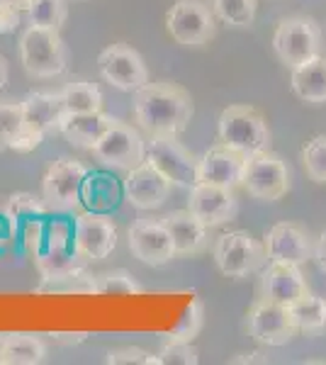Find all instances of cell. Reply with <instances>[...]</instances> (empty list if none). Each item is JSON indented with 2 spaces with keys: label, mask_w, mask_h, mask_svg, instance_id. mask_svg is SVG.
Returning <instances> with one entry per match:
<instances>
[{
  "label": "cell",
  "mask_w": 326,
  "mask_h": 365,
  "mask_svg": "<svg viewBox=\"0 0 326 365\" xmlns=\"http://www.w3.org/2000/svg\"><path fill=\"white\" fill-rule=\"evenodd\" d=\"M132 113L139 129L149 137H178L193 120V98L183 86L170 81L144 83L134 91Z\"/></svg>",
  "instance_id": "6da1fadb"
},
{
  "label": "cell",
  "mask_w": 326,
  "mask_h": 365,
  "mask_svg": "<svg viewBox=\"0 0 326 365\" xmlns=\"http://www.w3.org/2000/svg\"><path fill=\"white\" fill-rule=\"evenodd\" d=\"M63 115H66V105H63V96L58 93H46V91H34L27 93L22 98V125L20 137L15 139L13 151L17 154H29L44 141L49 134L58 132Z\"/></svg>",
  "instance_id": "7a4b0ae2"
},
{
  "label": "cell",
  "mask_w": 326,
  "mask_h": 365,
  "mask_svg": "<svg viewBox=\"0 0 326 365\" xmlns=\"http://www.w3.org/2000/svg\"><path fill=\"white\" fill-rule=\"evenodd\" d=\"M217 137L222 144L251 156L270 149V129L265 117L251 105H229L217 122Z\"/></svg>",
  "instance_id": "3957f363"
},
{
  "label": "cell",
  "mask_w": 326,
  "mask_h": 365,
  "mask_svg": "<svg viewBox=\"0 0 326 365\" xmlns=\"http://www.w3.org/2000/svg\"><path fill=\"white\" fill-rule=\"evenodd\" d=\"M91 173L76 158H58L41 178V200L51 212H73L86 202Z\"/></svg>",
  "instance_id": "277c9868"
},
{
  "label": "cell",
  "mask_w": 326,
  "mask_h": 365,
  "mask_svg": "<svg viewBox=\"0 0 326 365\" xmlns=\"http://www.w3.org/2000/svg\"><path fill=\"white\" fill-rule=\"evenodd\" d=\"M20 61L34 78H54L68 66V49L58 29L29 25L20 37Z\"/></svg>",
  "instance_id": "5b68a950"
},
{
  "label": "cell",
  "mask_w": 326,
  "mask_h": 365,
  "mask_svg": "<svg viewBox=\"0 0 326 365\" xmlns=\"http://www.w3.org/2000/svg\"><path fill=\"white\" fill-rule=\"evenodd\" d=\"M272 51L290 68L312 61L322 54V29L312 17H285L272 34Z\"/></svg>",
  "instance_id": "8992f818"
},
{
  "label": "cell",
  "mask_w": 326,
  "mask_h": 365,
  "mask_svg": "<svg viewBox=\"0 0 326 365\" xmlns=\"http://www.w3.org/2000/svg\"><path fill=\"white\" fill-rule=\"evenodd\" d=\"M241 185L251 197L263 200V202H277L290 190V168L285 158L272 154L270 149L246 156Z\"/></svg>",
  "instance_id": "52a82bcc"
},
{
  "label": "cell",
  "mask_w": 326,
  "mask_h": 365,
  "mask_svg": "<svg viewBox=\"0 0 326 365\" xmlns=\"http://www.w3.org/2000/svg\"><path fill=\"white\" fill-rule=\"evenodd\" d=\"M165 29L183 46H205L217 32V15L205 0H175L165 13Z\"/></svg>",
  "instance_id": "ba28073f"
},
{
  "label": "cell",
  "mask_w": 326,
  "mask_h": 365,
  "mask_svg": "<svg viewBox=\"0 0 326 365\" xmlns=\"http://www.w3.org/2000/svg\"><path fill=\"white\" fill-rule=\"evenodd\" d=\"M212 256H215L217 268L227 278H248V275L258 273L263 263L268 261L265 246L241 229L217 237Z\"/></svg>",
  "instance_id": "9c48e42d"
},
{
  "label": "cell",
  "mask_w": 326,
  "mask_h": 365,
  "mask_svg": "<svg viewBox=\"0 0 326 365\" xmlns=\"http://www.w3.org/2000/svg\"><path fill=\"white\" fill-rule=\"evenodd\" d=\"M93 156L100 163L117 170H132L146 158V141L139 129L122 120H112L105 134L93 146Z\"/></svg>",
  "instance_id": "30bf717a"
},
{
  "label": "cell",
  "mask_w": 326,
  "mask_h": 365,
  "mask_svg": "<svg viewBox=\"0 0 326 365\" xmlns=\"http://www.w3.org/2000/svg\"><path fill=\"white\" fill-rule=\"evenodd\" d=\"M146 161L170 180V185L190 187L198 182V158L175 137H149Z\"/></svg>",
  "instance_id": "8fae6325"
},
{
  "label": "cell",
  "mask_w": 326,
  "mask_h": 365,
  "mask_svg": "<svg viewBox=\"0 0 326 365\" xmlns=\"http://www.w3.org/2000/svg\"><path fill=\"white\" fill-rule=\"evenodd\" d=\"M98 68L105 81L124 93L139 91L144 83H149V68H146L144 58L129 44H112L108 49L100 51Z\"/></svg>",
  "instance_id": "7c38bea8"
},
{
  "label": "cell",
  "mask_w": 326,
  "mask_h": 365,
  "mask_svg": "<svg viewBox=\"0 0 326 365\" xmlns=\"http://www.w3.org/2000/svg\"><path fill=\"white\" fill-rule=\"evenodd\" d=\"M117 246V227L108 215L86 210L73 220V249L86 261H103Z\"/></svg>",
  "instance_id": "4fadbf2b"
},
{
  "label": "cell",
  "mask_w": 326,
  "mask_h": 365,
  "mask_svg": "<svg viewBox=\"0 0 326 365\" xmlns=\"http://www.w3.org/2000/svg\"><path fill=\"white\" fill-rule=\"evenodd\" d=\"M129 251L134 253V258H139L141 263L151 268L165 266L175 258V246L170 239V232L165 229L161 217L156 220H136L129 227L127 234Z\"/></svg>",
  "instance_id": "5bb4252c"
},
{
  "label": "cell",
  "mask_w": 326,
  "mask_h": 365,
  "mask_svg": "<svg viewBox=\"0 0 326 365\" xmlns=\"http://www.w3.org/2000/svg\"><path fill=\"white\" fill-rule=\"evenodd\" d=\"M248 334L263 346H285L297 334L285 304L260 297L248 312Z\"/></svg>",
  "instance_id": "9a60e30c"
},
{
  "label": "cell",
  "mask_w": 326,
  "mask_h": 365,
  "mask_svg": "<svg viewBox=\"0 0 326 365\" xmlns=\"http://www.w3.org/2000/svg\"><path fill=\"white\" fill-rule=\"evenodd\" d=\"M265 256L270 261L292 263V266H302L314 256V241L305 227L297 222H277L265 234Z\"/></svg>",
  "instance_id": "2e32d148"
},
{
  "label": "cell",
  "mask_w": 326,
  "mask_h": 365,
  "mask_svg": "<svg viewBox=\"0 0 326 365\" xmlns=\"http://www.w3.org/2000/svg\"><path fill=\"white\" fill-rule=\"evenodd\" d=\"M234 187L212 185V182H195L188 197V210L207 227L227 225L239 212V202L234 197Z\"/></svg>",
  "instance_id": "e0dca14e"
},
{
  "label": "cell",
  "mask_w": 326,
  "mask_h": 365,
  "mask_svg": "<svg viewBox=\"0 0 326 365\" xmlns=\"http://www.w3.org/2000/svg\"><path fill=\"white\" fill-rule=\"evenodd\" d=\"M170 180L158 173L149 161H141L139 166L127 170L124 178V197L136 210H156L168 200Z\"/></svg>",
  "instance_id": "ac0fdd59"
},
{
  "label": "cell",
  "mask_w": 326,
  "mask_h": 365,
  "mask_svg": "<svg viewBox=\"0 0 326 365\" xmlns=\"http://www.w3.org/2000/svg\"><path fill=\"white\" fill-rule=\"evenodd\" d=\"M246 156L236 149L222 144L207 149L198 158V182H212V185L236 187L241 185V170H244Z\"/></svg>",
  "instance_id": "d6986e66"
},
{
  "label": "cell",
  "mask_w": 326,
  "mask_h": 365,
  "mask_svg": "<svg viewBox=\"0 0 326 365\" xmlns=\"http://www.w3.org/2000/svg\"><path fill=\"white\" fill-rule=\"evenodd\" d=\"M260 292L270 302L290 307L295 299H300L302 295L310 292V285H307L300 266L270 261V266L263 270V278H260Z\"/></svg>",
  "instance_id": "ffe728a7"
},
{
  "label": "cell",
  "mask_w": 326,
  "mask_h": 365,
  "mask_svg": "<svg viewBox=\"0 0 326 365\" xmlns=\"http://www.w3.org/2000/svg\"><path fill=\"white\" fill-rule=\"evenodd\" d=\"M165 229L170 232L175 246V256H198L207 249V227L203 220L193 215L190 210H175L161 217Z\"/></svg>",
  "instance_id": "44dd1931"
},
{
  "label": "cell",
  "mask_w": 326,
  "mask_h": 365,
  "mask_svg": "<svg viewBox=\"0 0 326 365\" xmlns=\"http://www.w3.org/2000/svg\"><path fill=\"white\" fill-rule=\"evenodd\" d=\"M112 120L115 117L105 115L103 110H98V113H66L58 125V132L63 134L68 144L91 151L96 141L105 134V129L112 125Z\"/></svg>",
  "instance_id": "7402d4cb"
},
{
  "label": "cell",
  "mask_w": 326,
  "mask_h": 365,
  "mask_svg": "<svg viewBox=\"0 0 326 365\" xmlns=\"http://www.w3.org/2000/svg\"><path fill=\"white\" fill-rule=\"evenodd\" d=\"M290 88L302 103H326V58L319 54L312 61L295 66L292 76H290Z\"/></svg>",
  "instance_id": "603a6c76"
},
{
  "label": "cell",
  "mask_w": 326,
  "mask_h": 365,
  "mask_svg": "<svg viewBox=\"0 0 326 365\" xmlns=\"http://www.w3.org/2000/svg\"><path fill=\"white\" fill-rule=\"evenodd\" d=\"M46 361V346L32 334H5L0 365H39Z\"/></svg>",
  "instance_id": "cb8c5ba5"
},
{
  "label": "cell",
  "mask_w": 326,
  "mask_h": 365,
  "mask_svg": "<svg viewBox=\"0 0 326 365\" xmlns=\"http://www.w3.org/2000/svg\"><path fill=\"white\" fill-rule=\"evenodd\" d=\"M287 309L297 331L322 334L326 329V299L324 297L307 292V295H302L300 299H295Z\"/></svg>",
  "instance_id": "d4e9b609"
},
{
  "label": "cell",
  "mask_w": 326,
  "mask_h": 365,
  "mask_svg": "<svg viewBox=\"0 0 326 365\" xmlns=\"http://www.w3.org/2000/svg\"><path fill=\"white\" fill-rule=\"evenodd\" d=\"M61 96L66 113H98V110H103V93L91 81H68Z\"/></svg>",
  "instance_id": "484cf974"
},
{
  "label": "cell",
  "mask_w": 326,
  "mask_h": 365,
  "mask_svg": "<svg viewBox=\"0 0 326 365\" xmlns=\"http://www.w3.org/2000/svg\"><path fill=\"white\" fill-rule=\"evenodd\" d=\"M210 5L224 25L248 27L256 20L258 0H210Z\"/></svg>",
  "instance_id": "4316f807"
},
{
  "label": "cell",
  "mask_w": 326,
  "mask_h": 365,
  "mask_svg": "<svg viewBox=\"0 0 326 365\" xmlns=\"http://www.w3.org/2000/svg\"><path fill=\"white\" fill-rule=\"evenodd\" d=\"M29 25L46 27V29H61L68 17L66 0H34L32 8L27 10Z\"/></svg>",
  "instance_id": "83f0119b"
},
{
  "label": "cell",
  "mask_w": 326,
  "mask_h": 365,
  "mask_svg": "<svg viewBox=\"0 0 326 365\" xmlns=\"http://www.w3.org/2000/svg\"><path fill=\"white\" fill-rule=\"evenodd\" d=\"M25 117H22V100H0V151L13 149L20 137Z\"/></svg>",
  "instance_id": "f1b7e54d"
},
{
  "label": "cell",
  "mask_w": 326,
  "mask_h": 365,
  "mask_svg": "<svg viewBox=\"0 0 326 365\" xmlns=\"http://www.w3.org/2000/svg\"><path fill=\"white\" fill-rule=\"evenodd\" d=\"M144 287L136 282L129 270L117 268L103 275H96V295H136Z\"/></svg>",
  "instance_id": "f546056e"
},
{
  "label": "cell",
  "mask_w": 326,
  "mask_h": 365,
  "mask_svg": "<svg viewBox=\"0 0 326 365\" xmlns=\"http://www.w3.org/2000/svg\"><path fill=\"white\" fill-rule=\"evenodd\" d=\"M302 166L310 180L326 185V134H319L312 141H307L302 149Z\"/></svg>",
  "instance_id": "4dcf8cb0"
},
{
  "label": "cell",
  "mask_w": 326,
  "mask_h": 365,
  "mask_svg": "<svg viewBox=\"0 0 326 365\" xmlns=\"http://www.w3.org/2000/svg\"><path fill=\"white\" fill-rule=\"evenodd\" d=\"M37 292H86V295H96V275L86 273V268H83L78 273L44 280L37 287Z\"/></svg>",
  "instance_id": "1f68e13d"
},
{
  "label": "cell",
  "mask_w": 326,
  "mask_h": 365,
  "mask_svg": "<svg viewBox=\"0 0 326 365\" xmlns=\"http://www.w3.org/2000/svg\"><path fill=\"white\" fill-rule=\"evenodd\" d=\"M44 212H46L44 200L39 202V200L34 195H29V192H15V195L10 197L5 215H8L10 227L17 229L20 222H29V220H34V217H41Z\"/></svg>",
  "instance_id": "d6a6232c"
},
{
  "label": "cell",
  "mask_w": 326,
  "mask_h": 365,
  "mask_svg": "<svg viewBox=\"0 0 326 365\" xmlns=\"http://www.w3.org/2000/svg\"><path fill=\"white\" fill-rule=\"evenodd\" d=\"M158 361H161V365H195L200 363V353L190 341L168 339L161 353H158Z\"/></svg>",
  "instance_id": "836d02e7"
},
{
  "label": "cell",
  "mask_w": 326,
  "mask_h": 365,
  "mask_svg": "<svg viewBox=\"0 0 326 365\" xmlns=\"http://www.w3.org/2000/svg\"><path fill=\"white\" fill-rule=\"evenodd\" d=\"M203 314H205V307L203 302H190V307L185 309V314H183V319L178 322V327L173 329V334H170V339H183V341H193L198 336L200 327H203Z\"/></svg>",
  "instance_id": "e575fe53"
},
{
  "label": "cell",
  "mask_w": 326,
  "mask_h": 365,
  "mask_svg": "<svg viewBox=\"0 0 326 365\" xmlns=\"http://www.w3.org/2000/svg\"><path fill=\"white\" fill-rule=\"evenodd\" d=\"M105 363L110 365H161L158 356H151L146 353L144 349H136V346H127V349H117V351H110Z\"/></svg>",
  "instance_id": "d590c367"
},
{
  "label": "cell",
  "mask_w": 326,
  "mask_h": 365,
  "mask_svg": "<svg viewBox=\"0 0 326 365\" xmlns=\"http://www.w3.org/2000/svg\"><path fill=\"white\" fill-rule=\"evenodd\" d=\"M20 25V10L0 8V32H13Z\"/></svg>",
  "instance_id": "8d00e7d4"
},
{
  "label": "cell",
  "mask_w": 326,
  "mask_h": 365,
  "mask_svg": "<svg viewBox=\"0 0 326 365\" xmlns=\"http://www.w3.org/2000/svg\"><path fill=\"white\" fill-rule=\"evenodd\" d=\"M314 261H317V266L326 273V229L322 234L317 237V241H314Z\"/></svg>",
  "instance_id": "74e56055"
},
{
  "label": "cell",
  "mask_w": 326,
  "mask_h": 365,
  "mask_svg": "<svg viewBox=\"0 0 326 365\" xmlns=\"http://www.w3.org/2000/svg\"><path fill=\"white\" fill-rule=\"evenodd\" d=\"M5 83H8V61L0 56V91L5 88Z\"/></svg>",
  "instance_id": "f35d334b"
},
{
  "label": "cell",
  "mask_w": 326,
  "mask_h": 365,
  "mask_svg": "<svg viewBox=\"0 0 326 365\" xmlns=\"http://www.w3.org/2000/svg\"><path fill=\"white\" fill-rule=\"evenodd\" d=\"M34 0H17V8H20V13H27L29 8H32Z\"/></svg>",
  "instance_id": "ab89813d"
},
{
  "label": "cell",
  "mask_w": 326,
  "mask_h": 365,
  "mask_svg": "<svg viewBox=\"0 0 326 365\" xmlns=\"http://www.w3.org/2000/svg\"><path fill=\"white\" fill-rule=\"evenodd\" d=\"M3 344H5V334H0V358H3Z\"/></svg>",
  "instance_id": "60d3db41"
}]
</instances>
